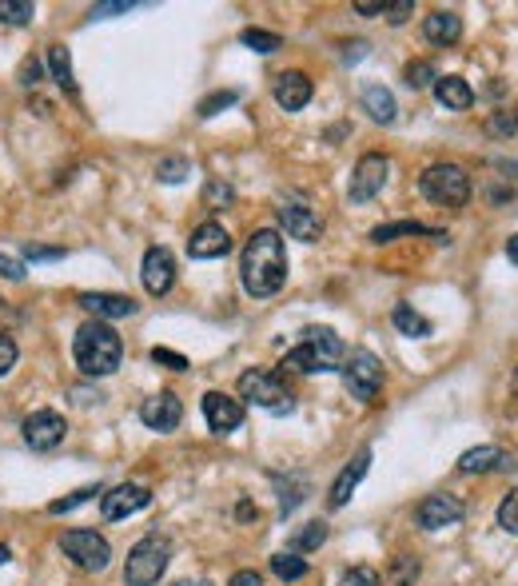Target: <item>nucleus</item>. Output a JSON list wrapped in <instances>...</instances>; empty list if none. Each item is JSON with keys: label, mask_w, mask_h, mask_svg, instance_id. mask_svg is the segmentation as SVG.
Here are the masks:
<instances>
[{"label": "nucleus", "mask_w": 518, "mask_h": 586, "mask_svg": "<svg viewBox=\"0 0 518 586\" xmlns=\"http://www.w3.org/2000/svg\"><path fill=\"white\" fill-rule=\"evenodd\" d=\"M148 503H152V491H148V487H140V483H120V487H112V491L100 499V515H104L108 523H120V519L144 511Z\"/></svg>", "instance_id": "nucleus-11"}, {"label": "nucleus", "mask_w": 518, "mask_h": 586, "mask_svg": "<svg viewBox=\"0 0 518 586\" xmlns=\"http://www.w3.org/2000/svg\"><path fill=\"white\" fill-rule=\"evenodd\" d=\"M36 16V4L32 0H0V24H28Z\"/></svg>", "instance_id": "nucleus-31"}, {"label": "nucleus", "mask_w": 518, "mask_h": 586, "mask_svg": "<svg viewBox=\"0 0 518 586\" xmlns=\"http://www.w3.org/2000/svg\"><path fill=\"white\" fill-rule=\"evenodd\" d=\"M228 586H263V579H259L256 571H236V575H232V583Z\"/></svg>", "instance_id": "nucleus-48"}, {"label": "nucleus", "mask_w": 518, "mask_h": 586, "mask_svg": "<svg viewBox=\"0 0 518 586\" xmlns=\"http://www.w3.org/2000/svg\"><path fill=\"white\" fill-rule=\"evenodd\" d=\"M511 391L518 395V367H515V379H511Z\"/></svg>", "instance_id": "nucleus-54"}, {"label": "nucleus", "mask_w": 518, "mask_h": 586, "mask_svg": "<svg viewBox=\"0 0 518 586\" xmlns=\"http://www.w3.org/2000/svg\"><path fill=\"white\" fill-rule=\"evenodd\" d=\"M60 248H28V260H60Z\"/></svg>", "instance_id": "nucleus-50"}, {"label": "nucleus", "mask_w": 518, "mask_h": 586, "mask_svg": "<svg viewBox=\"0 0 518 586\" xmlns=\"http://www.w3.org/2000/svg\"><path fill=\"white\" fill-rule=\"evenodd\" d=\"M240 280H244V292L256 299H267L287 284V248L275 228L252 232L244 260H240Z\"/></svg>", "instance_id": "nucleus-1"}, {"label": "nucleus", "mask_w": 518, "mask_h": 586, "mask_svg": "<svg viewBox=\"0 0 518 586\" xmlns=\"http://www.w3.org/2000/svg\"><path fill=\"white\" fill-rule=\"evenodd\" d=\"M140 280H144V292L148 295H168L176 284V260L168 248H148L144 252V264H140Z\"/></svg>", "instance_id": "nucleus-13"}, {"label": "nucleus", "mask_w": 518, "mask_h": 586, "mask_svg": "<svg viewBox=\"0 0 518 586\" xmlns=\"http://www.w3.org/2000/svg\"><path fill=\"white\" fill-rule=\"evenodd\" d=\"M236 200V188L232 184H224V180H212L208 188H204V204L212 208V212H220V208H228Z\"/></svg>", "instance_id": "nucleus-36"}, {"label": "nucleus", "mask_w": 518, "mask_h": 586, "mask_svg": "<svg viewBox=\"0 0 518 586\" xmlns=\"http://www.w3.org/2000/svg\"><path fill=\"white\" fill-rule=\"evenodd\" d=\"M515 467V459L507 455V451H499V447H471V451H463L459 455V471L463 475H487V471H511Z\"/></svg>", "instance_id": "nucleus-22"}, {"label": "nucleus", "mask_w": 518, "mask_h": 586, "mask_svg": "<svg viewBox=\"0 0 518 586\" xmlns=\"http://www.w3.org/2000/svg\"><path fill=\"white\" fill-rule=\"evenodd\" d=\"M72 359H76V367H80L84 375L100 379V375H112V371L120 367L124 343H120L116 327H108V323H100V319H88V323L76 331V339H72Z\"/></svg>", "instance_id": "nucleus-2"}, {"label": "nucleus", "mask_w": 518, "mask_h": 586, "mask_svg": "<svg viewBox=\"0 0 518 586\" xmlns=\"http://www.w3.org/2000/svg\"><path fill=\"white\" fill-rule=\"evenodd\" d=\"M176 586H212V583H204V579H196V583H188V579H184V583H176Z\"/></svg>", "instance_id": "nucleus-53"}, {"label": "nucleus", "mask_w": 518, "mask_h": 586, "mask_svg": "<svg viewBox=\"0 0 518 586\" xmlns=\"http://www.w3.org/2000/svg\"><path fill=\"white\" fill-rule=\"evenodd\" d=\"M499 527H503L507 535H518V487L499 503Z\"/></svg>", "instance_id": "nucleus-37"}, {"label": "nucleus", "mask_w": 518, "mask_h": 586, "mask_svg": "<svg viewBox=\"0 0 518 586\" xmlns=\"http://www.w3.org/2000/svg\"><path fill=\"white\" fill-rule=\"evenodd\" d=\"M387 176H391V160L383 152H367L359 156L355 172H351V188H347V200L351 204H367L375 200L383 188H387Z\"/></svg>", "instance_id": "nucleus-8"}, {"label": "nucleus", "mask_w": 518, "mask_h": 586, "mask_svg": "<svg viewBox=\"0 0 518 586\" xmlns=\"http://www.w3.org/2000/svg\"><path fill=\"white\" fill-rule=\"evenodd\" d=\"M240 40H244L248 48H256V52H279V48H283V36H279V32H263V28H244Z\"/></svg>", "instance_id": "nucleus-32"}, {"label": "nucleus", "mask_w": 518, "mask_h": 586, "mask_svg": "<svg viewBox=\"0 0 518 586\" xmlns=\"http://www.w3.org/2000/svg\"><path fill=\"white\" fill-rule=\"evenodd\" d=\"M403 236H435V240H447L443 232L419 224V220H399V224H379L371 228V244H391V240H403Z\"/></svg>", "instance_id": "nucleus-24"}, {"label": "nucleus", "mask_w": 518, "mask_h": 586, "mask_svg": "<svg viewBox=\"0 0 518 586\" xmlns=\"http://www.w3.org/2000/svg\"><path fill=\"white\" fill-rule=\"evenodd\" d=\"M204 419L216 435H232L240 423H244V403L224 395V391H208L204 395Z\"/></svg>", "instance_id": "nucleus-16"}, {"label": "nucleus", "mask_w": 518, "mask_h": 586, "mask_svg": "<svg viewBox=\"0 0 518 586\" xmlns=\"http://www.w3.org/2000/svg\"><path fill=\"white\" fill-rule=\"evenodd\" d=\"M463 515H467V507H463V499H459V495H427V499L419 503V511H415V519H419V527H423V531H443V527H455Z\"/></svg>", "instance_id": "nucleus-12"}, {"label": "nucleus", "mask_w": 518, "mask_h": 586, "mask_svg": "<svg viewBox=\"0 0 518 586\" xmlns=\"http://www.w3.org/2000/svg\"><path fill=\"white\" fill-rule=\"evenodd\" d=\"M327 543V523H303L291 539V555H307V551H319Z\"/></svg>", "instance_id": "nucleus-28"}, {"label": "nucleus", "mask_w": 518, "mask_h": 586, "mask_svg": "<svg viewBox=\"0 0 518 586\" xmlns=\"http://www.w3.org/2000/svg\"><path fill=\"white\" fill-rule=\"evenodd\" d=\"M367 467H371V451L363 447V451H359V455H355V459H351V463L339 471V479L331 483V491H327V507H331V511L347 507V499H351V495H355V487L363 483Z\"/></svg>", "instance_id": "nucleus-19"}, {"label": "nucleus", "mask_w": 518, "mask_h": 586, "mask_svg": "<svg viewBox=\"0 0 518 586\" xmlns=\"http://www.w3.org/2000/svg\"><path fill=\"white\" fill-rule=\"evenodd\" d=\"M311 92H315V84H311V76L299 72V68L275 76V104H279L283 112H299V108H307V104H311Z\"/></svg>", "instance_id": "nucleus-18"}, {"label": "nucleus", "mask_w": 518, "mask_h": 586, "mask_svg": "<svg viewBox=\"0 0 518 586\" xmlns=\"http://www.w3.org/2000/svg\"><path fill=\"white\" fill-rule=\"evenodd\" d=\"M20 84H28V88H36V84H40V60H32V56H28V60L20 64Z\"/></svg>", "instance_id": "nucleus-46"}, {"label": "nucleus", "mask_w": 518, "mask_h": 586, "mask_svg": "<svg viewBox=\"0 0 518 586\" xmlns=\"http://www.w3.org/2000/svg\"><path fill=\"white\" fill-rule=\"evenodd\" d=\"M487 132H491V136H515L518 132V112H507V108H503V112H495V116L487 120Z\"/></svg>", "instance_id": "nucleus-38"}, {"label": "nucleus", "mask_w": 518, "mask_h": 586, "mask_svg": "<svg viewBox=\"0 0 518 586\" xmlns=\"http://www.w3.org/2000/svg\"><path fill=\"white\" fill-rule=\"evenodd\" d=\"M152 363H164L172 371H188V359L180 351H172V347H152Z\"/></svg>", "instance_id": "nucleus-42"}, {"label": "nucleus", "mask_w": 518, "mask_h": 586, "mask_svg": "<svg viewBox=\"0 0 518 586\" xmlns=\"http://www.w3.org/2000/svg\"><path fill=\"white\" fill-rule=\"evenodd\" d=\"M60 551L80 567V571H104L112 559V547L104 535L96 531H64L60 535Z\"/></svg>", "instance_id": "nucleus-9"}, {"label": "nucleus", "mask_w": 518, "mask_h": 586, "mask_svg": "<svg viewBox=\"0 0 518 586\" xmlns=\"http://www.w3.org/2000/svg\"><path fill=\"white\" fill-rule=\"evenodd\" d=\"M391 323L403 331V335H411V339H427L435 327H431V319L427 315H419L411 303H399L395 311H391Z\"/></svg>", "instance_id": "nucleus-26"}, {"label": "nucleus", "mask_w": 518, "mask_h": 586, "mask_svg": "<svg viewBox=\"0 0 518 586\" xmlns=\"http://www.w3.org/2000/svg\"><path fill=\"white\" fill-rule=\"evenodd\" d=\"M168 563H172V543H168L160 531H152V535H144V539L128 551L124 583L128 586H156L160 579H164Z\"/></svg>", "instance_id": "nucleus-4"}, {"label": "nucleus", "mask_w": 518, "mask_h": 586, "mask_svg": "<svg viewBox=\"0 0 518 586\" xmlns=\"http://www.w3.org/2000/svg\"><path fill=\"white\" fill-rule=\"evenodd\" d=\"M16 355H20V351H16V339L0 331V379H4V375L16 367Z\"/></svg>", "instance_id": "nucleus-43"}, {"label": "nucleus", "mask_w": 518, "mask_h": 586, "mask_svg": "<svg viewBox=\"0 0 518 586\" xmlns=\"http://www.w3.org/2000/svg\"><path fill=\"white\" fill-rule=\"evenodd\" d=\"M92 495H104V491H100V487H80V491H72L68 499H56V503H48V515H68V511L84 507Z\"/></svg>", "instance_id": "nucleus-34"}, {"label": "nucleus", "mask_w": 518, "mask_h": 586, "mask_svg": "<svg viewBox=\"0 0 518 586\" xmlns=\"http://www.w3.org/2000/svg\"><path fill=\"white\" fill-rule=\"evenodd\" d=\"M355 12H359V16H383V0H359Z\"/></svg>", "instance_id": "nucleus-49"}, {"label": "nucleus", "mask_w": 518, "mask_h": 586, "mask_svg": "<svg viewBox=\"0 0 518 586\" xmlns=\"http://www.w3.org/2000/svg\"><path fill=\"white\" fill-rule=\"evenodd\" d=\"M4 563H8V547L0 543V567H4Z\"/></svg>", "instance_id": "nucleus-52"}, {"label": "nucleus", "mask_w": 518, "mask_h": 586, "mask_svg": "<svg viewBox=\"0 0 518 586\" xmlns=\"http://www.w3.org/2000/svg\"><path fill=\"white\" fill-rule=\"evenodd\" d=\"M240 395L248 399V403H256L263 411H275V415H283V411H291V391H287V383H283V375L279 371H244L240 375Z\"/></svg>", "instance_id": "nucleus-7"}, {"label": "nucleus", "mask_w": 518, "mask_h": 586, "mask_svg": "<svg viewBox=\"0 0 518 586\" xmlns=\"http://www.w3.org/2000/svg\"><path fill=\"white\" fill-rule=\"evenodd\" d=\"M136 4L132 0H108V4H92L88 20H108V16H120V12H132Z\"/></svg>", "instance_id": "nucleus-41"}, {"label": "nucleus", "mask_w": 518, "mask_h": 586, "mask_svg": "<svg viewBox=\"0 0 518 586\" xmlns=\"http://www.w3.org/2000/svg\"><path fill=\"white\" fill-rule=\"evenodd\" d=\"M0 303H4V299H0Z\"/></svg>", "instance_id": "nucleus-55"}, {"label": "nucleus", "mask_w": 518, "mask_h": 586, "mask_svg": "<svg viewBox=\"0 0 518 586\" xmlns=\"http://www.w3.org/2000/svg\"><path fill=\"white\" fill-rule=\"evenodd\" d=\"M271 575L283 579V583H299V579H307V559H299V555H291V551H279V555L271 559Z\"/></svg>", "instance_id": "nucleus-29"}, {"label": "nucleus", "mask_w": 518, "mask_h": 586, "mask_svg": "<svg viewBox=\"0 0 518 586\" xmlns=\"http://www.w3.org/2000/svg\"><path fill=\"white\" fill-rule=\"evenodd\" d=\"M423 36H427L431 44H439V48H451V44L463 40V16L451 12V8H435V12L423 20Z\"/></svg>", "instance_id": "nucleus-21"}, {"label": "nucleus", "mask_w": 518, "mask_h": 586, "mask_svg": "<svg viewBox=\"0 0 518 586\" xmlns=\"http://www.w3.org/2000/svg\"><path fill=\"white\" fill-rule=\"evenodd\" d=\"M279 228H283L291 240L315 244V240L323 236V216H319V212H311L307 204L287 200V204H279Z\"/></svg>", "instance_id": "nucleus-14"}, {"label": "nucleus", "mask_w": 518, "mask_h": 586, "mask_svg": "<svg viewBox=\"0 0 518 586\" xmlns=\"http://www.w3.org/2000/svg\"><path fill=\"white\" fill-rule=\"evenodd\" d=\"M435 100L447 108V112H467L475 104V88L463 80V76H439L435 80Z\"/></svg>", "instance_id": "nucleus-23"}, {"label": "nucleus", "mask_w": 518, "mask_h": 586, "mask_svg": "<svg viewBox=\"0 0 518 586\" xmlns=\"http://www.w3.org/2000/svg\"><path fill=\"white\" fill-rule=\"evenodd\" d=\"M367 56V40H351V44H343V60L347 64H355V60H363Z\"/></svg>", "instance_id": "nucleus-47"}, {"label": "nucleus", "mask_w": 518, "mask_h": 586, "mask_svg": "<svg viewBox=\"0 0 518 586\" xmlns=\"http://www.w3.org/2000/svg\"><path fill=\"white\" fill-rule=\"evenodd\" d=\"M507 260L518 268V236H511V244H507Z\"/></svg>", "instance_id": "nucleus-51"}, {"label": "nucleus", "mask_w": 518, "mask_h": 586, "mask_svg": "<svg viewBox=\"0 0 518 586\" xmlns=\"http://www.w3.org/2000/svg\"><path fill=\"white\" fill-rule=\"evenodd\" d=\"M228 252H232V236H228V228L216 224V220L200 224V228L188 236V256H192V260H220V256H228Z\"/></svg>", "instance_id": "nucleus-17"}, {"label": "nucleus", "mask_w": 518, "mask_h": 586, "mask_svg": "<svg viewBox=\"0 0 518 586\" xmlns=\"http://www.w3.org/2000/svg\"><path fill=\"white\" fill-rule=\"evenodd\" d=\"M156 176H160L164 184H180L184 176H192V164H188L184 156H164V160L156 164Z\"/></svg>", "instance_id": "nucleus-33"}, {"label": "nucleus", "mask_w": 518, "mask_h": 586, "mask_svg": "<svg viewBox=\"0 0 518 586\" xmlns=\"http://www.w3.org/2000/svg\"><path fill=\"white\" fill-rule=\"evenodd\" d=\"M347 359V347L343 339L331 331V327H307L303 331V343L291 347L279 367L283 371H303V375H315V371H339Z\"/></svg>", "instance_id": "nucleus-3"}, {"label": "nucleus", "mask_w": 518, "mask_h": 586, "mask_svg": "<svg viewBox=\"0 0 518 586\" xmlns=\"http://www.w3.org/2000/svg\"><path fill=\"white\" fill-rule=\"evenodd\" d=\"M415 579H419V563L415 559H395V567H391V583L395 586H415Z\"/></svg>", "instance_id": "nucleus-39"}, {"label": "nucleus", "mask_w": 518, "mask_h": 586, "mask_svg": "<svg viewBox=\"0 0 518 586\" xmlns=\"http://www.w3.org/2000/svg\"><path fill=\"white\" fill-rule=\"evenodd\" d=\"M240 100V92L236 88H228V92H212L208 100H200V120H212L216 112H224V108H232Z\"/></svg>", "instance_id": "nucleus-35"}, {"label": "nucleus", "mask_w": 518, "mask_h": 586, "mask_svg": "<svg viewBox=\"0 0 518 586\" xmlns=\"http://www.w3.org/2000/svg\"><path fill=\"white\" fill-rule=\"evenodd\" d=\"M80 307L88 311V315H96L100 323H108V319H128V315H136V299L132 295H116V292H84L80 295Z\"/></svg>", "instance_id": "nucleus-20"}, {"label": "nucleus", "mask_w": 518, "mask_h": 586, "mask_svg": "<svg viewBox=\"0 0 518 586\" xmlns=\"http://www.w3.org/2000/svg\"><path fill=\"white\" fill-rule=\"evenodd\" d=\"M383 579H379V571H371V567H351L343 579H339V586H379Z\"/></svg>", "instance_id": "nucleus-40"}, {"label": "nucleus", "mask_w": 518, "mask_h": 586, "mask_svg": "<svg viewBox=\"0 0 518 586\" xmlns=\"http://www.w3.org/2000/svg\"><path fill=\"white\" fill-rule=\"evenodd\" d=\"M48 68H52V80H56L64 92L76 88V80H72V56H68L64 44H48Z\"/></svg>", "instance_id": "nucleus-27"}, {"label": "nucleus", "mask_w": 518, "mask_h": 586, "mask_svg": "<svg viewBox=\"0 0 518 586\" xmlns=\"http://www.w3.org/2000/svg\"><path fill=\"white\" fill-rule=\"evenodd\" d=\"M0 276L12 280V284H20V280H24V264L12 260V256H0Z\"/></svg>", "instance_id": "nucleus-45"}, {"label": "nucleus", "mask_w": 518, "mask_h": 586, "mask_svg": "<svg viewBox=\"0 0 518 586\" xmlns=\"http://www.w3.org/2000/svg\"><path fill=\"white\" fill-rule=\"evenodd\" d=\"M415 12V0H399V4H383V16L391 20V24H403L407 16Z\"/></svg>", "instance_id": "nucleus-44"}, {"label": "nucleus", "mask_w": 518, "mask_h": 586, "mask_svg": "<svg viewBox=\"0 0 518 586\" xmlns=\"http://www.w3.org/2000/svg\"><path fill=\"white\" fill-rule=\"evenodd\" d=\"M64 431H68V423H64V415L60 411H32L28 419H24V443L32 447V451H52V447H60L64 443Z\"/></svg>", "instance_id": "nucleus-10"}, {"label": "nucleus", "mask_w": 518, "mask_h": 586, "mask_svg": "<svg viewBox=\"0 0 518 586\" xmlns=\"http://www.w3.org/2000/svg\"><path fill=\"white\" fill-rule=\"evenodd\" d=\"M435 80H439V68H435L431 60H411V64L403 68V84H407V88H415V92L435 88Z\"/></svg>", "instance_id": "nucleus-30"}, {"label": "nucleus", "mask_w": 518, "mask_h": 586, "mask_svg": "<svg viewBox=\"0 0 518 586\" xmlns=\"http://www.w3.org/2000/svg\"><path fill=\"white\" fill-rule=\"evenodd\" d=\"M363 108H367V116H371L375 124H391V120H395V112H399L395 96H391L383 84H371V88H363Z\"/></svg>", "instance_id": "nucleus-25"}, {"label": "nucleus", "mask_w": 518, "mask_h": 586, "mask_svg": "<svg viewBox=\"0 0 518 586\" xmlns=\"http://www.w3.org/2000/svg\"><path fill=\"white\" fill-rule=\"evenodd\" d=\"M140 419H144V427L168 435V431L180 427V419H184V403H180L172 391H160V395H152V399L140 403Z\"/></svg>", "instance_id": "nucleus-15"}, {"label": "nucleus", "mask_w": 518, "mask_h": 586, "mask_svg": "<svg viewBox=\"0 0 518 586\" xmlns=\"http://www.w3.org/2000/svg\"><path fill=\"white\" fill-rule=\"evenodd\" d=\"M339 375H343V387L359 399V403H375V395L383 391V359L375 355V351H367V347H355L347 359H343V367H339Z\"/></svg>", "instance_id": "nucleus-6"}, {"label": "nucleus", "mask_w": 518, "mask_h": 586, "mask_svg": "<svg viewBox=\"0 0 518 586\" xmlns=\"http://www.w3.org/2000/svg\"><path fill=\"white\" fill-rule=\"evenodd\" d=\"M419 192L439 208H463L471 200V176L459 164H431L419 176Z\"/></svg>", "instance_id": "nucleus-5"}]
</instances>
